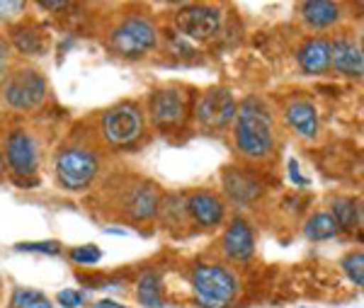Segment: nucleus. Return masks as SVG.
Segmentation results:
<instances>
[{
	"label": "nucleus",
	"instance_id": "obj_2",
	"mask_svg": "<svg viewBox=\"0 0 364 308\" xmlns=\"http://www.w3.org/2000/svg\"><path fill=\"white\" fill-rule=\"evenodd\" d=\"M192 287L202 308H226L238 294V280L219 265H199L192 272Z\"/></svg>",
	"mask_w": 364,
	"mask_h": 308
},
{
	"label": "nucleus",
	"instance_id": "obj_9",
	"mask_svg": "<svg viewBox=\"0 0 364 308\" xmlns=\"http://www.w3.org/2000/svg\"><path fill=\"white\" fill-rule=\"evenodd\" d=\"M5 161L17 177H29L37 173V144L25 129L10 132L5 141Z\"/></svg>",
	"mask_w": 364,
	"mask_h": 308
},
{
	"label": "nucleus",
	"instance_id": "obj_24",
	"mask_svg": "<svg viewBox=\"0 0 364 308\" xmlns=\"http://www.w3.org/2000/svg\"><path fill=\"white\" fill-rule=\"evenodd\" d=\"M343 270H345V275H348L350 280L357 284V287H362V284H364V255L360 250L345 255V257H343Z\"/></svg>",
	"mask_w": 364,
	"mask_h": 308
},
{
	"label": "nucleus",
	"instance_id": "obj_31",
	"mask_svg": "<svg viewBox=\"0 0 364 308\" xmlns=\"http://www.w3.org/2000/svg\"><path fill=\"white\" fill-rule=\"evenodd\" d=\"M92 308H127V306H122V304H117V301L112 299H102V301H97Z\"/></svg>",
	"mask_w": 364,
	"mask_h": 308
},
{
	"label": "nucleus",
	"instance_id": "obj_32",
	"mask_svg": "<svg viewBox=\"0 0 364 308\" xmlns=\"http://www.w3.org/2000/svg\"><path fill=\"white\" fill-rule=\"evenodd\" d=\"M3 170H5V156H3V151H0V175H3Z\"/></svg>",
	"mask_w": 364,
	"mask_h": 308
},
{
	"label": "nucleus",
	"instance_id": "obj_16",
	"mask_svg": "<svg viewBox=\"0 0 364 308\" xmlns=\"http://www.w3.org/2000/svg\"><path fill=\"white\" fill-rule=\"evenodd\" d=\"M10 41L20 54L27 56H44L49 49V34L34 25H17L10 29Z\"/></svg>",
	"mask_w": 364,
	"mask_h": 308
},
{
	"label": "nucleus",
	"instance_id": "obj_18",
	"mask_svg": "<svg viewBox=\"0 0 364 308\" xmlns=\"http://www.w3.org/2000/svg\"><path fill=\"white\" fill-rule=\"evenodd\" d=\"M224 189L236 204H248V201L257 199V194H260V182L245 173V170L228 168L224 173Z\"/></svg>",
	"mask_w": 364,
	"mask_h": 308
},
{
	"label": "nucleus",
	"instance_id": "obj_8",
	"mask_svg": "<svg viewBox=\"0 0 364 308\" xmlns=\"http://www.w3.org/2000/svg\"><path fill=\"white\" fill-rule=\"evenodd\" d=\"M197 122L207 129H224L236 117V100L226 87H211L197 102Z\"/></svg>",
	"mask_w": 364,
	"mask_h": 308
},
{
	"label": "nucleus",
	"instance_id": "obj_3",
	"mask_svg": "<svg viewBox=\"0 0 364 308\" xmlns=\"http://www.w3.org/2000/svg\"><path fill=\"white\" fill-rule=\"evenodd\" d=\"M158 41V29L149 17H127L109 34V49L122 58H141Z\"/></svg>",
	"mask_w": 364,
	"mask_h": 308
},
{
	"label": "nucleus",
	"instance_id": "obj_13",
	"mask_svg": "<svg viewBox=\"0 0 364 308\" xmlns=\"http://www.w3.org/2000/svg\"><path fill=\"white\" fill-rule=\"evenodd\" d=\"M224 253L236 262H245L255 253V238H252V228L243 218H233L224 235Z\"/></svg>",
	"mask_w": 364,
	"mask_h": 308
},
{
	"label": "nucleus",
	"instance_id": "obj_10",
	"mask_svg": "<svg viewBox=\"0 0 364 308\" xmlns=\"http://www.w3.org/2000/svg\"><path fill=\"white\" fill-rule=\"evenodd\" d=\"M185 95L178 87H161L151 95L149 115L156 127H175L185 117Z\"/></svg>",
	"mask_w": 364,
	"mask_h": 308
},
{
	"label": "nucleus",
	"instance_id": "obj_14",
	"mask_svg": "<svg viewBox=\"0 0 364 308\" xmlns=\"http://www.w3.org/2000/svg\"><path fill=\"white\" fill-rule=\"evenodd\" d=\"M284 117H287V124H289L299 136H304V139H316V136H318V129H321L318 110L311 102H306V100H294V102L287 105Z\"/></svg>",
	"mask_w": 364,
	"mask_h": 308
},
{
	"label": "nucleus",
	"instance_id": "obj_7",
	"mask_svg": "<svg viewBox=\"0 0 364 308\" xmlns=\"http://www.w3.org/2000/svg\"><path fill=\"white\" fill-rule=\"evenodd\" d=\"M102 132L107 136V141H112L117 146H127L132 141H136L141 132H144V115L134 102L117 105L105 115Z\"/></svg>",
	"mask_w": 364,
	"mask_h": 308
},
{
	"label": "nucleus",
	"instance_id": "obj_25",
	"mask_svg": "<svg viewBox=\"0 0 364 308\" xmlns=\"http://www.w3.org/2000/svg\"><path fill=\"white\" fill-rule=\"evenodd\" d=\"M70 260L78 265H95L102 260V250L97 245H80L70 250Z\"/></svg>",
	"mask_w": 364,
	"mask_h": 308
},
{
	"label": "nucleus",
	"instance_id": "obj_27",
	"mask_svg": "<svg viewBox=\"0 0 364 308\" xmlns=\"http://www.w3.org/2000/svg\"><path fill=\"white\" fill-rule=\"evenodd\" d=\"M27 5L22 0H0V22L15 20L20 13H25Z\"/></svg>",
	"mask_w": 364,
	"mask_h": 308
},
{
	"label": "nucleus",
	"instance_id": "obj_23",
	"mask_svg": "<svg viewBox=\"0 0 364 308\" xmlns=\"http://www.w3.org/2000/svg\"><path fill=\"white\" fill-rule=\"evenodd\" d=\"M10 308H51V301L37 289H17L10 301Z\"/></svg>",
	"mask_w": 364,
	"mask_h": 308
},
{
	"label": "nucleus",
	"instance_id": "obj_1",
	"mask_svg": "<svg viewBox=\"0 0 364 308\" xmlns=\"http://www.w3.org/2000/svg\"><path fill=\"white\" fill-rule=\"evenodd\" d=\"M236 146L245 158H265L272 151V120L257 97H245L236 105Z\"/></svg>",
	"mask_w": 364,
	"mask_h": 308
},
{
	"label": "nucleus",
	"instance_id": "obj_26",
	"mask_svg": "<svg viewBox=\"0 0 364 308\" xmlns=\"http://www.w3.org/2000/svg\"><path fill=\"white\" fill-rule=\"evenodd\" d=\"M17 250L22 253H44V255H58L61 245L56 240H44V243H17Z\"/></svg>",
	"mask_w": 364,
	"mask_h": 308
},
{
	"label": "nucleus",
	"instance_id": "obj_29",
	"mask_svg": "<svg viewBox=\"0 0 364 308\" xmlns=\"http://www.w3.org/2000/svg\"><path fill=\"white\" fill-rule=\"evenodd\" d=\"M8 61H10V44L0 37V83H5V75H8Z\"/></svg>",
	"mask_w": 364,
	"mask_h": 308
},
{
	"label": "nucleus",
	"instance_id": "obj_15",
	"mask_svg": "<svg viewBox=\"0 0 364 308\" xmlns=\"http://www.w3.org/2000/svg\"><path fill=\"white\" fill-rule=\"evenodd\" d=\"M299 66L309 75H321L331 68V41L314 37L299 49Z\"/></svg>",
	"mask_w": 364,
	"mask_h": 308
},
{
	"label": "nucleus",
	"instance_id": "obj_6",
	"mask_svg": "<svg viewBox=\"0 0 364 308\" xmlns=\"http://www.w3.org/2000/svg\"><path fill=\"white\" fill-rule=\"evenodd\" d=\"M175 29L182 37L211 39L221 29V10L214 5H185L175 15Z\"/></svg>",
	"mask_w": 364,
	"mask_h": 308
},
{
	"label": "nucleus",
	"instance_id": "obj_20",
	"mask_svg": "<svg viewBox=\"0 0 364 308\" xmlns=\"http://www.w3.org/2000/svg\"><path fill=\"white\" fill-rule=\"evenodd\" d=\"M333 218L340 230H352L362 223V209L355 199H336L333 201Z\"/></svg>",
	"mask_w": 364,
	"mask_h": 308
},
{
	"label": "nucleus",
	"instance_id": "obj_11",
	"mask_svg": "<svg viewBox=\"0 0 364 308\" xmlns=\"http://www.w3.org/2000/svg\"><path fill=\"white\" fill-rule=\"evenodd\" d=\"M331 68H336L343 75H355L360 78L364 70V56L360 41L350 37H338L331 41Z\"/></svg>",
	"mask_w": 364,
	"mask_h": 308
},
{
	"label": "nucleus",
	"instance_id": "obj_17",
	"mask_svg": "<svg viewBox=\"0 0 364 308\" xmlns=\"http://www.w3.org/2000/svg\"><path fill=\"white\" fill-rule=\"evenodd\" d=\"M161 209V194L154 185H144V187H136L132 189L127 199V214L136 221H149L154 218Z\"/></svg>",
	"mask_w": 364,
	"mask_h": 308
},
{
	"label": "nucleus",
	"instance_id": "obj_12",
	"mask_svg": "<svg viewBox=\"0 0 364 308\" xmlns=\"http://www.w3.org/2000/svg\"><path fill=\"white\" fill-rule=\"evenodd\" d=\"M187 214H190L199 226L204 228H214L224 221L226 216V206L216 194L209 192H195L187 199Z\"/></svg>",
	"mask_w": 364,
	"mask_h": 308
},
{
	"label": "nucleus",
	"instance_id": "obj_19",
	"mask_svg": "<svg viewBox=\"0 0 364 308\" xmlns=\"http://www.w3.org/2000/svg\"><path fill=\"white\" fill-rule=\"evenodd\" d=\"M301 17L306 20L309 27H331L340 20V5L328 3V0H311V3L301 5Z\"/></svg>",
	"mask_w": 364,
	"mask_h": 308
},
{
	"label": "nucleus",
	"instance_id": "obj_30",
	"mask_svg": "<svg viewBox=\"0 0 364 308\" xmlns=\"http://www.w3.org/2000/svg\"><path fill=\"white\" fill-rule=\"evenodd\" d=\"M44 10H66L68 3H54V0H44V3H39Z\"/></svg>",
	"mask_w": 364,
	"mask_h": 308
},
{
	"label": "nucleus",
	"instance_id": "obj_5",
	"mask_svg": "<svg viewBox=\"0 0 364 308\" xmlns=\"http://www.w3.org/2000/svg\"><path fill=\"white\" fill-rule=\"evenodd\" d=\"M5 102L15 110H34L46 97V78L34 68H20L3 83Z\"/></svg>",
	"mask_w": 364,
	"mask_h": 308
},
{
	"label": "nucleus",
	"instance_id": "obj_4",
	"mask_svg": "<svg viewBox=\"0 0 364 308\" xmlns=\"http://www.w3.org/2000/svg\"><path fill=\"white\" fill-rule=\"evenodd\" d=\"M97 175V158L87 148H63L56 156V177L68 192H80Z\"/></svg>",
	"mask_w": 364,
	"mask_h": 308
},
{
	"label": "nucleus",
	"instance_id": "obj_21",
	"mask_svg": "<svg viewBox=\"0 0 364 308\" xmlns=\"http://www.w3.org/2000/svg\"><path fill=\"white\" fill-rule=\"evenodd\" d=\"M136 296L141 301V306L146 308H163V296H161V277L156 272H146L139 280Z\"/></svg>",
	"mask_w": 364,
	"mask_h": 308
},
{
	"label": "nucleus",
	"instance_id": "obj_28",
	"mask_svg": "<svg viewBox=\"0 0 364 308\" xmlns=\"http://www.w3.org/2000/svg\"><path fill=\"white\" fill-rule=\"evenodd\" d=\"M58 304L63 308H78L83 304V294L75 292V289H63V292L58 294Z\"/></svg>",
	"mask_w": 364,
	"mask_h": 308
},
{
	"label": "nucleus",
	"instance_id": "obj_22",
	"mask_svg": "<svg viewBox=\"0 0 364 308\" xmlns=\"http://www.w3.org/2000/svg\"><path fill=\"white\" fill-rule=\"evenodd\" d=\"M338 233H340V228L331 214H316V216H311L306 223V235L311 240H331L333 235H338Z\"/></svg>",
	"mask_w": 364,
	"mask_h": 308
}]
</instances>
